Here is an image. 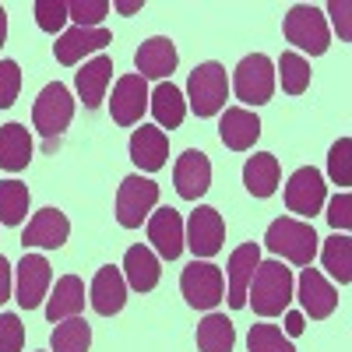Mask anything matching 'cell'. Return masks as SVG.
<instances>
[{
  "label": "cell",
  "instance_id": "obj_2",
  "mask_svg": "<svg viewBox=\"0 0 352 352\" xmlns=\"http://www.w3.org/2000/svg\"><path fill=\"white\" fill-rule=\"evenodd\" d=\"M317 240L320 236L314 232V226L303 219H275L268 232H264V247L292 264H303V268H310V261L317 254Z\"/></svg>",
  "mask_w": 352,
  "mask_h": 352
},
{
  "label": "cell",
  "instance_id": "obj_8",
  "mask_svg": "<svg viewBox=\"0 0 352 352\" xmlns=\"http://www.w3.org/2000/svg\"><path fill=\"white\" fill-rule=\"evenodd\" d=\"M180 292H184V300L194 310H215L222 303L226 278H222V272L215 268L212 261H194L180 275Z\"/></svg>",
  "mask_w": 352,
  "mask_h": 352
},
{
  "label": "cell",
  "instance_id": "obj_4",
  "mask_svg": "<svg viewBox=\"0 0 352 352\" xmlns=\"http://www.w3.org/2000/svg\"><path fill=\"white\" fill-rule=\"evenodd\" d=\"M190 109L197 116H215L226 109V99H229V78H226V67L215 64V60H204L190 71V81H187V96Z\"/></svg>",
  "mask_w": 352,
  "mask_h": 352
},
{
  "label": "cell",
  "instance_id": "obj_3",
  "mask_svg": "<svg viewBox=\"0 0 352 352\" xmlns=\"http://www.w3.org/2000/svg\"><path fill=\"white\" fill-rule=\"evenodd\" d=\"M282 32L285 39L303 53L310 56H320L328 46H331V32H328V21H324V11L314 8V4H296L289 8L285 21H282Z\"/></svg>",
  "mask_w": 352,
  "mask_h": 352
},
{
  "label": "cell",
  "instance_id": "obj_28",
  "mask_svg": "<svg viewBox=\"0 0 352 352\" xmlns=\"http://www.w3.org/2000/svg\"><path fill=\"white\" fill-rule=\"evenodd\" d=\"M278 159L272 152H261V155H250L247 166H243V184L254 197H272L278 190Z\"/></svg>",
  "mask_w": 352,
  "mask_h": 352
},
{
  "label": "cell",
  "instance_id": "obj_9",
  "mask_svg": "<svg viewBox=\"0 0 352 352\" xmlns=\"http://www.w3.org/2000/svg\"><path fill=\"white\" fill-rule=\"evenodd\" d=\"M222 240H226V222H222L219 208H208V204L194 208L184 226V247H190L194 257L208 261L222 250Z\"/></svg>",
  "mask_w": 352,
  "mask_h": 352
},
{
  "label": "cell",
  "instance_id": "obj_25",
  "mask_svg": "<svg viewBox=\"0 0 352 352\" xmlns=\"http://www.w3.org/2000/svg\"><path fill=\"white\" fill-rule=\"evenodd\" d=\"M113 78V60L109 56H96L88 60L78 74H74V88H78V99L88 106V109H99L102 99H106V85Z\"/></svg>",
  "mask_w": 352,
  "mask_h": 352
},
{
  "label": "cell",
  "instance_id": "obj_32",
  "mask_svg": "<svg viewBox=\"0 0 352 352\" xmlns=\"http://www.w3.org/2000/svg\"><path fill=\"white\" fill-rule=\"evenodd\" d=\"M50 345H53V352H88V345H92V328H88V320H81V317L60 320Z\"/></svg>",
  "mask_w": 352,
  "mask_h": 352
},
{
  "label": "cell",
  "instance_id": "obj_23",
  "mask_svg": "<svg viewBox=\"0 0 352 352\" xmlns=\"http://www.w3.org/2000/svg\"><path fill=\"white\" fill-rule=\"evenodd\" d=\"M159 278H162L159 257H155L148 247H141V243L127 247V254H124V282H127V289H134V292H152V289L159 285Z\"/></svg>",
  "mask_w": 352,
  "mask_h": 352
},
{
  "label": "cell",
  "instance_id": "obj_42",
  "mask_svg": "<svg viewBox=\"0 0 352 352\" xmlns=\"http://www.w3.org/2000/svg\"><path fill=\"white\" fill-rule=\"evenodd\" d=\"M11 289H14L11 264H8V257H4V254H0V303H8V300H11Z\"/></svg>",
  "mask_w": 352,
  "mask_h": 352
},
{
  "label": "cell",
  "instance_id": "obj_43",
  "mask_svg": "<svg viewBox=\"0 0 352 352\" xmlns=\"http://www.w3.org/2000/svg\"><path fill=\"white\" fill-rule=\"evenodd\" d=\"M303 314H296V310H292V314H285V338H296V335H303Z\"/></svg>",
  "mask_w": 352,
  "mask_h": 352
},
{
  "label": "cell",
  "instance_id": "obj_1",
  "mask_svg": "<svg viewBox=\"0 0 352 352\" xmlns=\"http://www.w3.org/2000/svg\"><path fill=\"white\" fill-rule=\"evenodd\" d=\"M292 285H296L292 272L282 261H261L247 289V303L254 307L257 317H278L292 300Z\"/></svg>",
  "mask_w": 352,
  "mask_h": 352
},
{
  "label": "cell",
  "instance_id": "obj_40",
  "mask_svg": "<svg viewBox=\"0 0 352 352\" xmlns=\"http://www.w3.org/2000/svg\"><path fill=\"white\" fill-rule=\"evenodd\" d=\"M328 222H331L335 232H345V229L352 226V197H349L345 190L328 201Z\"/></svg>",
  "mask_w": 352,
  "mask_h": 352
},
{
  "label": "cell",
  "instance_id": "obj_22",
  "mask_svg": "<svg viewBox=\"0 0 352 352\" xmlns=\"http://www.w3.org/2000/svg\"><path fill=\"white\" fill-rule=\"evenodd\" d=\"M166 155H169V138L162 127H138L131 134V159L141 173H155L166 166Z\"/></svg>",
  "mask_w": 352,
  "mask_h": 352
},
{
  "label": "cell",
  "instance_id": "obj_26",
  "mask_svg": "<svg viewBox=\"0 0 352 352\" xmlns=\"http://www.w3.org/2000/svg\"><path fill=\"white\" fill-rule=\"evenodd\" d=\"M32 159V134L21 124H4L0 127V169L21 173Z\"/></svg>",
  "mask_w": 352,
  "mask_h": 352
},
{
  "label": "cell",
  "instance_id": "obj_39",
  "mask_svg": "<svg viewBox=\"0 0 352 352\" xmlns=\"http://www.w3.org/2000/svg\"><path fill=\"white\" fill-rule=\"evenodd\" d=\"M25 345V328L18 314H0V352H21Z\"/></svg>",
  "mask_w": 352,
  "mask_h": 352
},
{
  "label": "cell",
  "instance_id": "obj_18",
  "mask_svg": "<svg viewBox=\"0 0 352 352\" xmlns=\"http://www.w3.org/2000/svg\"><path fill=\"white\" fill-rule=\"evenodd\" d=\"M88 300H92V310L102 314V317H113L120 314L124 303H127V282H124V272L106 264V268L96 272L92 278V289H88Z\"/></svg>",
  "mask_w": 352,
  "mask_h": 352
},
{
  "label": "cell",
  "instance_id": "obj_35",
  "mask_svg": "<svg viewBox=\"0 0 352 352\" xmlns=\"http://www.w3.org/2000/svg\"><path fill=\"white\" fill-rule=\"evenodd\" d=\"M109 14V0H71L67 18L78 28H102V18Z\"/></svg>",
  "mask_w": 352,
  "mask_h": 352
},
{
  "label": "cell",
  "instance_id": "obj_29",
  "mask_svg": "<svg viewBox=\"0 0 352 352\" xmlns=\"http://www.w3.org/2000/svg\"><path fill=\"white\" fill-rule=\"evenodd\" d=\"M194 338L201 352H232V345H236V331H232V320L226 314H208L197 324Z\"/></svg>",
  "mask_w": 352,
  "mask_h": 352
},
{
  "label": "cell",
  "instance_id": "obj_27",
  "mask_svg": "<svg viewBox=\"0 0 352 352\" xmlns=\"http://www.w3.org/2000/svg\"><path fill=\"white\" fill-rule=\"evenodd\" d=\"M148 106H152V116L159 120V127H169V131L180 127L187 116V99L173 81H159V88L148 96Z\"/></svg>",
  "mask_w": 352,
  "mask_h": 352
},
{
  "label": "cell",
  "instance_id": "obj_5",
  "mask_svg": "<svg viewBox=\"0 0 352 352\" xmlns=\"http://www.w3.org/2000/svg\"><path fill=\"white\" fill-rule=\"evenodd\" d=\"M232 92L236 99L247 106H264L275 96V64L264 53H250L236 64V74H232Z\"/></svg>",
  "mask_w": 352,
  "mask_h": 352
},
{
  "label": "cell",
  "instance_id": "obj_7",
  "mask_svg": "<svg viewBox=\"0 0 352 352\" xmlns=\"http://www.w3.org/2000/svg\"><path fill=\"white\" fill-rule=\"evenodd\" d=\"M71 120H74V96H71V88L60 85V81H50L39 92L36 106H32L36 131L53 141V138H60L71 127Z\"/></svg>",
  "mask_w": 352,
  "mask_h": 352
},
{
  "label": "cell",
  "instance_id": "obj_21",
  "mask_svg": "<svg viewBox=\"0 0 352 352\" xmlns=\"http://www.w3.org/2000/svg\"><path fill=\"white\" fill-rule=\"evenodd\" d=\"M148 240L159 250V257H166V261L180 257L184 254V219H180V212L176 208H159L148 219Z\"/></svg>",
  "mask_w": 352,
  "mask_h": 352
},
{
  "label": "cell",
  "instance_id": "obj_44",
  "mask_svg": "<svg viewBox=\"0 0 352 352\" xmlns=\"http://www.w3.org/2000/svg\"><path fill=\"white\" fill-rule=\"evenodd\" d=\"M116 11H120V14H138L144 4H141V0H116V4H113Z\"/></svg>",
  "mask_w": 352,
  "mask_h": 352
},
{
  "label": "cell",
  "instance_id": "obj_6",
  "mask_svg": "<svg viewBox=\"0 0 352 352\" xmlns=\"http://www.w3.org/2000/svg\"><path fill=\"white\" fill-rule=\"evenodd\" d=\"M155 204H159V184L152 176L131 173L120 180V190H116V222L124 229H138L152 215Z\"/></svg>",
  "mask_w": 352,
  "mask_h": 352
},
{
  "label": "cell",
  "instance_id": "obj_12",
  "mask_svg": "<svg viewBox=\"0 0 352 352\" xmlns=\"http://www.w3.org/2000/svg\"><path fill=\"white\" fill-rule=\"evenodd\" d=\"M148 81L141 74H124L113 88V99H109V113H113V124L120 127H134L141 124L144 109H148Z\"/></svg>",
  "mask_w": 352,
  "mask_h": 352
},
{
  "label": "cell",
  "instance_id": "obj_38",
  "mask_svg": "<svg viewBox=\"0 0 352 352\" xmlns=\"http://www.w3.org/2000/svg\"><path fill=\"white\" fill-rule=\"evenodd\" d=\"M21 92V67L14 60H0V109H11Z\"/></svg>",
  "mask_w": 352,
  "mask_h": 352
},
{
  "label": "cell",
  "instance_id": "obj_33",
  "mask_svg": "<svg viewBox=\"0 0 352 352\" xmlns=\"http://www.w3.org/2000/svg\"><path fill=\"white\" fill-rule=\"evenodd\" d=\"M25 215H28V187L21 180H4L0 184V222L21 226Z\"/></svg>",
  "mask_w": 352,
  "mask_h": 352
},
{
  "label": "cell",
  "instance_id": "obj_20",
  "mask_svg": "<svg viewBox=\"0 0 352 352\" xmlns=\"http://www.w3.org/2000/svg\"><path fill=\"white\" fill-rule=\"evenodd\" d=\"M219 138H222L226 148L247 152V148H254V141L261 138V120L250 109H243V106H229L222 113V120H219Z\"/></svg>",
  "mask_w": 352,
  "mask_h": 352
},
{
  "label": "cell",
  "instance_id": "obj_30",
  "mask_svg": "<svg viewBox=\"0 0 352 352\" xmlns=\"http://www.w3.org/2000/svg\"><path fill=\"white\" fill-rule=\"evenodd\" d=\"M320 261H324L328 275L338 285L352 282V240L345 236V232H335V236L324 240V247H320Z\"/></svg>",
  "mask_w": 352,
  "mask_h": 352
},
{
  "label": "cell",
  "instance_id": "obj_24",
  "mask_svg": "<svg viewBox=\"0 0 352 352\" xmlns=\"http://www.w3.org/2000/svg\"><path fill=\"white\" fill-rule=\"evenodd\" d=\"M85 310V282L78 275H64L56 278L53 292L46 296V317L53 324H60V320H71Z\"/></svg>",
  "mask_w": 352,
  "mask_h": 352
},
{
  "label": "cell",
  "instance_id": "obj_16",
  "mask_svg": "<svg viewBox=\"0 0 352 352\" xmlns=\"http://www.w3.org/2000/svg\"><path fill=\"white\" fill-rule=\"evenodd\" d=\"M71 236V222L60 208H43L32 215V222L25 226L21 232V243L25 250L28 247H39V250H56V247H64Z\"/></svg>",
  "mask_w": 352,
  "mask_h": 352
},
{
  "label": "cell",
  "instance_id": "obj_17",
  "mask_svg": "<svg viewBox=\"0 0 352 352\" xmlns=\"http://www.w3.org/2000/svg\"><path fill=\"white\" fill-rule=\"evenodd\" d=\"M176 64H180V53H176L173 39H166V36L144 39V43L138 46V53H134V67H138L134 74H141L144 81H148V78L166 81V78L176 71Z\"/></svg>",
  "mask_w": 352,
  "mask_h": 352
},
{
  "label": "cell",
  "instance_id": "obj_19",
  "mask_svg": "<svg viewBox=\"0 0 352 352\" xmlns=\"http://www.w3.org/2000/svg\"><path fill=\"white\" fill-rule=\"evenodd\" d=\"M261 264V247L257 243H243L229 254V307L232 310H243L247 307V289L250 278Z\"/></svg>",
  "mask_w": 352,
  "mask_h": 352
},
{
  "label": "cell",
  "instance_id": "obj_41",
  "mask_svg": "<svg viewBox=\"0 0 352 352\" xmlns=\"http://www.w3.org/2000/svg\"><path fill=\"white\" fill-rule=\"evenodd\" d=\"M328 14H331V21H335V28H338V36H342V39H352V25H349L352 4H349V0H331Z\"/></svg>",
  "mask_w": 352,
  "mask_h": 352
},
{
  "label": "cell",
  "instance_id": "obj_34",
  "mask_svg": "<svg viewBox=\"0 0 352 352\" xmlns=\"http://www.w3.org/2000/svg\"><path fill=\"white\" fill-rule=\"evenodd\" d=\"M247 349L250 352H296L292 342L282 335V328L275 324H254L247 335Z\"/></svg>",
  "mask_w": 352,
  "mask_h": 352
},
{
  "label": "cell",
  "instance_id": "obj_13",
  "mask_svg": "<svg viewBox=\"0 0 352 352\" xmlns=\"http://www.w3.org/2000/svg\"><path fill=\"white\" fill-rule=\"evenodd\" d=\"M173 184H176V194H180L184 201L204 197L208 187H212V162H208V155L197 152V148H187L180 159H176Z\"/></svg>",
  "mask_w": 352,
  "mask_h": 352
},
{
  "label": "cell",
  "instance_id": "obj_10",
  "mask_svg": "<svg viewBox=\"0 0 352 352\" xmlns=\"http://www.w3.org/2000/svg\"><path fill=\"white\" fill-rule=\"evenodd\" d=\"M324 201H328V184L314 166H303L289 176V184H285V208L289 212H296L300 219H314L324 208Z\"/></svg>",
  "mask_w": 352,
  "mask_h": 352
},
{
  "label": "cell",
  "instance_id": "obj_31",
  "mask_svg": "<svg viewBox=\"0 0 352 352\" xmlns=\"http://www.w3.org/2000/svg\"><path fill=\"white\" fill-rule=\"evenodd\" d=\"M278 81H282V92L303 96L310 88V64H307V56H300L296 50H285L278 56Z\"/></svg>",
  "mask_w": 352,
  "mask_h": 352
},
{
  "label": "cell",
  "instance_id": "obj_15",
  "mask_svg": "<svg viewBox=\"0 0 352 352\" xmlns=\"http://www.w3.org/2000/svg\"><path fill=\"white\" fill-rule=\"evenodd\" d=\"M113 43V36L106 32V28H64L60 32V39L53 43V56L60 60L64 67H74V64H81L88 53H99L102 46H109Z\"/></svg>",
  "mask_w": 352,
  "mask_h": 352
},
{
  "label": "cell",
  "instance_id": "obj_36",
  "mask_svg": "<svg viewBox=\"0 0 352 352\" xmlns=\"http://www.w3.org/2000/svg\"><path fill=\"white\" fill-rule=\"evenodd\" d=\"M328 176L338 187L352 184V141L349 138H338L331 144V152H328Z\"/></svg>",
  "mask_w": 352,
  "mask_h": 352
},
{
  "label": "cell",
  "instance_id": "obj_11",
  "mask_svg": "<svg viewBox=\"0 0 352 352\" xmlns=\"http://www.w3.org/2000/svg\"><path fill=\"white\" fill-rule=\"evenodd\" d=\"M53 285V272H50V261L43 254H25L18 261V275H14V296L21 310H36L46 292Z\"/></svg>",
  "mask_w": 352,
  "mask_h": 352
},
{
  "label": "cell",
  "instance_id": "obj_45",
  "mask_svg": "<svg viewBox=\"0 0 352 352\" xmlns=\"http://www.w3.org/2000/svg\"><path fill=\"white\" fill-rule=\"evenodd\" d=\"M4 39H8V11L0 8V46H4Z\"/></svg>",
  "mask_w": 352,
  "mask_h": 352
},
{
  "label": "cell",
  "instance_id": "obj_37",
  "mask_svg": "<svg viewBox=\"0 0 352 352\" xmlns=\"http://www.w3.org/2000/svg\"><path fill=\"white\" fill-rule=\"evenodd\" d=\"M32 11H36V25L43 32H50V36L64 32V25H67V4L64 0H36Z\"/></svg>",
  "mask_w": 352,
  "mask_h": 352
},
{
  "label": "cell",
  "instance_id": "obj_14",
  "mask_svg": "<svg viewBox=\"0 0 352 352\" xmlns=\"http://www.w3.org/2000/svg\"><path fill=\"white\" fill-rule=\"evenodd\" d=\"M296 296H300L303 314H310V320H324V317H331L335 307H338V292H335V285H331L324 275H320L317 268H303V272H300Z\"/></svg>",
  "mask_w": 352,
  "mask_h": 352
}]
</instances>
